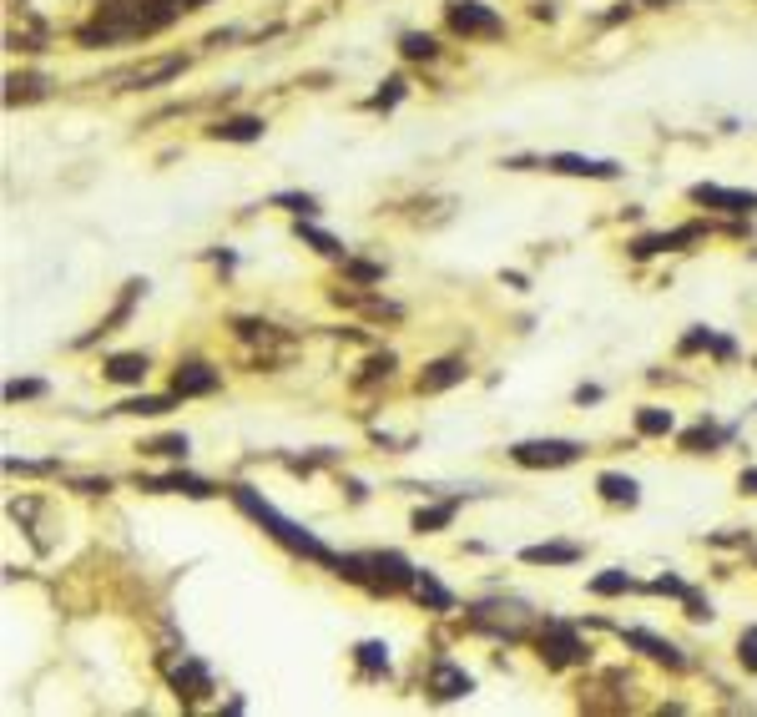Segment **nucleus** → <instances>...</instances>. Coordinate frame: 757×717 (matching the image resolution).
<instances>
[{
	"label": "nucleus",
	"mask_w": 757,
	"mask_h": 717,
	"mask_svg": "<svg viewBox=\"0 0 757 717\" xmlns=\"http://www.w3.org/2000/svg\"><path fill=\"white\" fill-rule=\"evenodd\" d=\"M227 495H233V505H238V511L248 515V521H258L263 531H268L273 541L283 546V551H293V556H308V561H318V566H334V551H328V546L318 541L314 531H303V525H293L288 515H278V511H273V505H268V500H263L253 485H233V490H227Z\"/></svg>",
	"instance_id": "obj_1"
},
{
	"label": "nucleus",
	"mask_w": 757,
	"mask_h": 717,
	"mask_svg": "<svg viewBox=\"0 0 757 717\" xmlns=\"http://www.w3.org/2000/svg\"><path fill=\"white\" fill-rule=\"evenodd\" d=\"M334 577L358 581L368 591H410L414 566L399 551H358V556H334Z\"/></svg>",
	"instance_id": "obj_2"
},
{
	"label": "nucleus",
	"mask_w": 757,
	"mask_h": 717,
	"mask_svg": "<svg viewBox=\"0 0 757 717\" xmlns=\"http://www.w3.org/2000/svg\"><path fill=\"white\" fill-rule=\"evenodd\" d=\"M444 26L454 36H465V41H495V36H505V21L490 5H480V0H450L444 5Z\"/></svg>",
	"instance_id": "obj_3"
},
{
	"label": "nucleus",
	"mask_w": 757,
	"mask_h": 717,
	"mask_svg": "<svg viewBox=\"0 0 757 717\" xmlns=\"http://www.w3.org/2000/svg\"><path fill=\"white\" fill-rule=\"evenodd\" d=\"M510 460L525 470H561L581 460V445L576 440H520V445H510Z\"/></svg>",
	"instance_id": "obj_4"
},
{
	"label": "nucleus",
	"mask_w": 757,
	"mask_h": 717,
	"mask_svg": "<svg viewBox=\"0 0 757 717\" xmlns=\"http://www.w3.org/2000/svg\"><path fill=\"white\" fill-rule=\"evenodd\" d=\"M541 657H545V667H576V662H586L581 631H576L571 621H545V631H541Z\"/></svg>",
	"instance_id": "obj_5"
},
{
	"label": "nucleus",
	"mask_w": 757,
	"mask_h": 717,
	"mask_svg": "<svg viewBox=\"0 0 757 717\" xmlns=\"http://www.w3.org/2000/svg\"><path fill=\"white\" fill-rule=\"evenodd\" d=\"M541 167H545V172H561V177H596V182L621 177V162H606V157H581V152H551Z\"/></svg>",
	"instance_id": "obj_6"
},
{
	"label": "nucleus",
	"mask_w": 757,
	"mask_h": 717,
	"mask_svg": "<svg viewBox=\"0 0 757 717\" xmlns=\"http://www.w3.org/2000/svg\"><path fill=\"white\" fill-rule=\"evenodd\" d=\"M692 203L712 207V213H732V218H742V213H757V192H742V187H717V182H697Z\"/></svg>",
	"instance_id": "obj_7"
},
{
	"label": "nucleus",
	"mask_w": 757,
	"mask_h": 717,
	"mask_svg": "<svg viewBox=\"0 0 757 717\" xmlns=\"http://www.w3.org/2000/svg\"><path fill=\"white\" fill-rule=\"evenodd\" d=\"M697 238H707V228L702 223H681V228H671V233H647V238H637L631 243V258H657V253H671V248H687V243H697Z\"/></svg>",
	"instance_id": "obj_8"
},
{
	"label": "nucleus",
	"mask_w": 757,
	"mask_h": 717,
	"mask_svg": "<svg viewBox=\"0 0 757 717\" xmlns=\"http://www.w3.org/2000/svg\"><path fill=\"white\" fill-rule=\"evenodd\" d=\"M621 641H627V647H641V652H647L651 662L671 667V672H681V667H687V657H681V652H677V647H671L667 637H657V631H641V627H631V631H621Z\"/></svg>",
	"instance_id": "obj_9"
},
{
	"label": "nucleus",
	"mask_w": 757,
	"mask_h": 717,
	"mask_svg": "<svg viewBox=\"0 0 757 717\" xmlns=\"http://www.w3.org/2000/svg\"><path fill=\"white\" fill-rule=\"evenodd\" d=\"M430 692L440 697V702H454V697H470V692H475V677H470L465 667H454V662H434Z\"/></svg>",
	"instance_id": "obj_10"
},
{
	"label": "nucleus",
	"mask_w": 757,
	"mask_h": 717,
	"mask_svg": "<svg viewBox=\"0 0 757 717\" xmlns=\"http://www.w3.org/2000/svg\"><path fill=\"white\" fill-rule=\"evenodd\" d=\"M213 390H217V369H207V364H197V358L177 364V374H172V394H177V400H192V394H213Z\"/></svg>",
	"instance_id": "obj_11"
},
{
	"label": "nucleus",
	"mask_w": 757,
	"mask_h": 717,
	"mask_svg": "<svg viewBox=\"0 0 757 717\" xmlns=\"http://www.w3.org/2000/svg\"><path fill=\"white\" fill-rule=\"evenodd\" d=\"M141 490H162V495H192V500L217 495V490H213V480L187 475V470H172V475H162V480H141Z\"/></svg>",
	"instance_id": "obj_12"
},
{
	"label": "nucleus",
	"mask_w": 757,
	"mask_h": 717,
	"mask_svg": "<svg viewBox=\"0 0 757 717\" xmlns=\"http://www.w3.org/2000/svg\"><path fill=\"white\" fill-rule=\"evenodd\" d=\"M465 358H434L430 369L420 374V394H444V390H454V384L465 379Z\"/></svg>",
	"instance_id": "obj_13"
},
{
	"label": "nucleus",
	"mask_w": 757,
	"mask_h": 717,
	"mask_svg": "<svg viewBox=\"0 0 757 717\" xmlns=\"http://www.w3.org/2000/svg\"><path fill=\"white\" fill-rule=\"evenodd\" d=\"M182 56H162V61H151V66H137V71H127V91H141V87H157V81H172V77H182Z\"/></svg>",
	"instance_id": "obj_14"
},
{
	"label": "nucleus",
	"mask_w": 757,
	"mask_h": 717,
	"mask_svg": "<svg viewBox=\"0 0 757 717\" xmlns=\"http://www.w3.org/2000/svg\"><path fill=\"white\" fill-rule=\"evenodd\" d=\"M172 687H177V697H187V702H197V697H207L213 692V677H207V667L202 662H192V657H182V667L172 672Z\"/></svg>",
	"instance_id": "obj_15"
},
{
	"label": "nucleus",
	"mask_w": 757,
	"mask_h": 717,
	"mask_svg": "<svg viewBox=\"0 0 757 717\" xmlns=\"http://www.w3.org/2000/svg\"><path fill=\"white\" fill-rule=\"evenodd\" d=\"M525 566H576L581 561V546H565V541H545V546H525L520 551Z\"/></svg>",
	"instance_id": "obj_16"
},
{
	"label": "nucleus",
	"mask_w": 757,
	"mask_h": 717,
	"mask_svg": "<svg viewBox=\"0 0 757 717\" xmlns=\"http://www.w3.org/2000/svg\"><path fill=\"white\" fill-rule=\"evenodd\" d=\"M732 440V430H717L712 420H702V424H692L687 435H681V450H692V455H712L717 445H727Z\"/></svg>",
	"instance_id": "obj_17"
},
{
	"label": "nucleus",
	"mask_w": 757,
	"mask_h": 717,
	"mask_svg": "<svg viewBox=\"0 0 757 717\" xmlns=\"http://www.w3.org/2000/svg\"><path fill=\"white\" fill-rule=\"evenodd\" d=\"M213 141H258L263 137V117H227L217 127H207Z\"/></svg>",
	"instance_id": "obj_18"
},
{
	"label": "nucleus",
	"mask_w": 757,
	"mask_h": 717,
	"mask_svg": "<svg viewBox=\"0 0 757 717\" xmlns=\"http://www.w3.org/2000/svg\"><path fill=\"white\" fill-rule=\"evenodd\" d=\"M596 490H601V500H611V505H637L641 500V485L631 475H617V470H606V475L596 480Z\"/></svg>",
	"instance_id": "obj_19"
},
{
	"label": "nucleus",
	"mask_w": 757,
	"mask_h": 717,
	"mask_svg": "<svg viewBox=\"0 0 757 717\" xmlns=\"http://www.w3.org/2000/svg\"><path fill=\"white\" fill-rule=\"evenodd\" d=\"M410 591H414V601H424V607H430V611H450V607H454V597H450V591H444L440 581L430 577V571H420V566H414V581H410Z\"/></svg>",
	"instance_id": "obj_20"
},
{
	"label": "nucleus",
	"mask_w": 757,
	"mask_h": 717,
	"mask_svg": "<svg viewBox=\"0 0 757 717\" xmlns=\"http://www.w3.org/2000/svg\"><path fill=\"white\" fill-rule=\"evenodd\" d=\"M107 379L111 384H141L147 379V354H111L107 358Z\"/></svg>",
	"instance_id": "obj_21"
},
{
	"label": "nucleus",
	"mask_w": 757,
	"mask_h": 717,
	"mask_svg": "<svg viewBox=\"0 0 757 717\" xmlns=\"http://www.w3.org/2000/svg\"><path fill=\"white\" fill-rule=\"evenodd\" d=\"M293 233H298V238L308 243V248H314V253H324V258H348V253H344V243H338L334 233L314 228V223H303V218H298V228H293Z\"/></svg>",
	"instance_id": "obj_22"
},
{
	"label": "nucleus",
	"mask_w": 757,
	"mask_h": 717,
	"mask_svg": "<svg viewBox=\"0 0 757 717\" xmlns=\"http://www.w3.org/2000/svg\"><path fill=\"white\" fill-rule=\"evenodd\" d=\"M677 430V420H671V410H657V404H647V410H637V435L657 440V435H671Z\"/></svg>",
	"instance_id": "obj_23"
},
{
	"label": "nucleus",
	"mask_w": 757,
	"mask_h": 717,
	"mask_svg": "<svg viewBox=\"0 0 757 717\" xmlns=\"http://www.w3.org/2000/svg\"><path fill=\"white\" fill-rule=\"evenodd\" d=\"M454 511H460V500H444V505H430V511H414V531H420V535L444 531V525L454 521Z\"/></svg>",
	"instance_id": "obj_24"
},
{
	"label": "nucleus",
	"mask_w": 757,
	"mask_h": 717,
	"mask_svg": "<svg viewBox=\"0 0 757 717\" xmlns=\"http://www.w3.org/2000/svg\"><path fill=\"white\" fill-rule=\"evenodd\" d=\"M358 667H364V677H389V647L384 641H358Z\"/></svg>",
	"instance_id": "obj_25"
},
{
	"label": "nucleus",
	"mask_w": 757,
	"mask_h": 717,
	"mask_svg": "<svg viewBox=\"0 0 757 717\" xmlns=\"http://www.w3.org/2000/svg\"><path fill=\"white\" fill-rule=\"evenodd\" d=\"M627 591H637V581L627 571H601V577H591V597H627Z\"/></svg>",
	"instance_id": "obj_26"
},
{
	"label": "nucleus",
	"mask_w": 757,
	"mask_h": 717,
	"mask_svg": "<svg viewBox=\"0 0 757 717\" xmlns=\"http://www.w3.org/2000/svg\"><path fill=\"white\" fill-rule=\"evenodd\" d=\"M5 87H11V91H5V101H11V107H16V101H36V97H46V77H36V71H26V77H11Z\"/></svg>",
	"instance_id": "obj_27"
},
{
	"label": "nucleus",
	"mask_w": 757,
	"mask_h": 717,
	"mask_svg": "<svg viewBox=\"0 0 757 717\" xmlns=\"http://www.w3.org/2000/svg\"><path fill=\"white\" fill-rule=\"evenodd\" d=\"M404 91H410V81H404V77H389L384 87L374 91V97H368V111H394V107L404 101Z\"/></svg>",
	"instance_id": "obj_28"
},
{
	"label": "nucleus",
	"mask_w": 757,
	"mask_h": 717,
	"mask_svg": "<svg viewBox=\"0 0 757 717\" xmlns=\"http://www.w3.org/2000/svg\"><path fill=\"white\" fill-rule=\"evenodd\" d=\"M399 51L410 56V61H434V56H440V46H434V36H424V31H404L399 36Z\"/></svg>",
	"instance_id": "obj_29"
},
{
	"label": "nucleus",
	"mask_w": 757,
	"mask_h": 717,
	"mask_svg": "<svg viewBox=\"0 0 757 717\" xmlns=\"http://www.w3.org/2000/svg\"><path fill=\"white\" fill-rule=\"evenodd\" d=\"M147 455H162V460H187V450H192V440L187 435H157V440H147Z\"/></svg>",
	"instance_id": "obj_30"
},
{
	"label": "nucleus",
	"mask_w": 757,
	"mask_h": 717,
	"mask_svg": "<svg viewBox=\"0 0 757 717\" xmlns=\"http://www.w3.org/2000/svg\"><path fill=\"white\" fill-rule=\"evenodd\" d=\"M273 207H283V213H293V218H314L318 197L314 192H278V197H273Z\"/></svg>",
	"instance_id": "obj_31"
},
{
	"label": "nucleus",
	"mask_w": 757,
	"mask_h": 717,
	"mask_svg": "<svg viewBox=\"0 0 757 717\" xmlns=\"http://www.w3.org/2000/svg\"><path fill=\"white\" fill-rule=\"evenodd\" d=\"M177 394H137V400L121 404V414H167Z\"/></svg>",
	"instance_id": "obj_32"
},
{
	"label": "nucleus",
	"mask_w": 757,
	"mask_h": 717,
	"mask_svg": "<svg viewBox=\"0 0 757 717\" xmlns=\"http://www.w3.org/2000/svg\"><path fill=\"white\" fill-rule=\"evenodd\" d=\"M702 348H717V334H712V328H702V324H697L692 334H687V338L677 344V354H702Z\"/></svg>",
	"instance_id": "obj_33"
},
{
	"label": "nucleus",
	"mask_w": 757,
	"mask_h": 717,
	"mask_svg": "<svg viewBox=\"0 0 757 717\" xmlns=\"http://www.w3.org/2000/svg\"><path fill=\"white\" fill-rule=\"evenodd\" d=\"M344 273L354 283H384V268L378 263H358V258H344Z\"/></svg>",
	"instance_id": "obj_34"
},
{
	"label": "nucleus",
	"mask_w": 757,
	"mask_h": 717,
	"mask_svg": "<svg viewBox=\"0 0 757 717\" xmlns=\"http://www.w3.org/2000/svg\"><path fill=\"white\" fill-rule=\"evenodd\" d=\"M41 394H46V384L41 379H16V384H5V400H41Z\"/></svg>",
	"instance_id": "obj_35"
},
{
	"label": "nucleus",
	"mask_w": 757,
	"mask_h": 717,
	"mask_svg": "<svg viewBox=\"0 0 757 717\" xmlns=\"http://www.w3.org/2000/svg\"><path fill=\"white\" fill-rule=\"evenodd\" d=\"M737 657H742L747 672H757V627H747V631H742V641H737Z\"/></svg>",
	"instance_id": "obj_36"
},
{
	"label": "nucleus",
	"mask_w": 757,
	"mask_h": 717,
	"mask_svg": "<svg viewBox=\"0 0 757 717\" xmlns=\"http://www.w3.org/2000/svg\"><path fill=\"white\" fill-rule=\"evenodd\" d=\"M647 591H657V597H687V591H692V587H687V581H681V577H657V581H651V587Z\"/></svg>",
	"instance_id": "obj_37"
},
{
	"label": "nucleus",
	"mask_w": 757,
	"mask_h": 717,
	"mask_svg": "<svg viewBox=\"0 0 757 717\" xmlns=\"http://www.w3.org/2000/svg\"><path fill=\"white\" fill-rule=\"evenodd\" d=\"M389 369H394V354H374L364 364V384H374V379H389Z\"/></svg>",
	"instance_id": "obj_38"
},
{
	"label": "nucleus",
	"mask_w": 757,
	"mask_h": 717,
	"mask_svg": "<svg viewBox=\"0 0 757 717\" xmlns=\"http://www.w3.org/2000/svg\"><path fill=\"white\" fill-rule=\"evenodd\" d=\"M681 607H687V617H692V621H712V601L697 597V591H687V597H681Z\"/></svg>",
	"instance_id": "obj_39"
},
{
	"label": "nucleus",
	"mask_w": 757,
	"mask_h": 717,
	"mask_svg": "<svg viewBox=\"0 0 757 717\" xmlns=\"http://www.w3.org/2000/svg\"><path fill=\"white\" fill-rule=\"evenodd\" d=\"M601 400V390H596V384H581V390H576V404H596Z\"/></svg>",
	"instance_id": "obj_40"
},
{
	"label": "nucleus",
	"mask_w": 757,
	"mask_h": 717,
	"mask_svg": "<svg viewBox=\"0 0 757 717\" xmlns=\"http://www.w3.org/2000/svg\"><path fill=\"white\" fill-rule=\"evenodd\" d=\"M737 485H742L747 495H757V465H752V470H742V475H737Z\"/></svg>",
	"instance_id": "obj_41"
}]
</instances>
